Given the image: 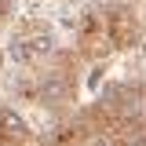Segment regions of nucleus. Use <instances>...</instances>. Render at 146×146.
Here are the masks:
<instances>
[{"mask_svg": "<svg viewBox=\"0 0 146 146\" xmlns=\"http://www.w3.org/2000/svg\"><path fill=\"white\" fill-rule=\"evenodd\" d=\"M95 11L102 18V29H106V40L113 51H124V48H135L143 40V15L124 4V0H102L95 4Z\"/></svg>", "mask_w": 146, "mask_h": 146, "instance_id": "nucleus-1", "label": "nucleus"}, {"mask_svg": "<svg viewBox=\"0 0 146 146\" xmlns=\"http://www.w3.org/2000/svg\"><path fill=\"white\" fill-rule=\"evenodd\" d=\"M11 51L15 58L29 62V66H40L48 55H51V29L44 22H18L15 36H11Z\"/></svg>", "mask_w": 146, "mask_h": 146, "instance_id": "nucleus-3", "label": "nucleus"}, {"mask_svg": "<svg viewBox=\"0 0 146 146\" xmlns=\"http://www.w3.org/2000/svg\"><path fill=\"white\" fill-rule=\"evenodd\" d=\"M11 15H15V0H0V26L11 22Z\"/></svg>", "mask_w": 146, "mask_h": 146, "instance_id": "nucleus-5", "label": "nucleus"}, {"mask_svg": "<svg viewBox=\"0 0 146 146\" xmlns=\"http://www.w3.org/2000/svg\"><path fill=\"white\" fill-rule=\"evenodd\" d=\"M77 91V73H73V58L70 55H55L44 70L36 73V99L40 106H62L70 102Z\"/></svg>", "mask_w": 146, "mask_h": 146, "instance_id": "nucleus-2", "label": "nucleus"}, {"mask_svg": "<svg viewBox=\"0 0 146 146\" xmlns=\"http://www.w3.org/2000/svg\"><path fill=\"white\" fill-rule=\"evenodd\" d=\"M4 58H7V55H4V44H0V66H4Z\"/></svg>", "mask_w": 146, "mask_h": 146, "instance_id": "nucleus-6", "label": "nucleus"}, {"mask_svg": "<svg viewBox=\"0 0 146 146\" xmlns=\"http://www.w3.org/2000/svg\"><path fill=\"white\" fill-rule=\"evenodd\" d=\"M33 131L26 124V117L15 106H4L0 102V146H29Z\"/></svg>", "mask_w": 146, "mask_h": 146, "instance_id": "nucleus-4", "label": "nucleus"}]
</instances>
